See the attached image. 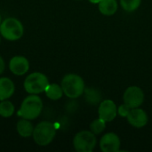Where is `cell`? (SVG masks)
<instances>
[{
	"label": "cell",
	"mask_w": 152,
	"mask_h": 152,
	"mask_svg": "<svg viewBox=\"0 0 152 152\" xmlns=\"http://www.w3.org/2000/svg\"><path fill=\"white\" fill-rule=\"evenodd\" d=\"M142 0H120L122 8L126 12H134L139 8Z\"/></svg>",
	"instance_id": "18"
},
{
	"label": "cell",
	"mask_w": 152,
	"mask_h": 152,
	"mask_svg": "<svg viewBox=\"0 0 152 152\" xmlns=\"http://www.w3.org/2000/svg\"><path fill=\"white\" fill-rule=\"evenodd\" d=\"M105 128H106V121H104L100 118L94 120L90 125V130L94 134H99L102 133L105 130Z\"/></svg>",
	"instance_id": "19"
},
{
	"label": "cell",
	"mask_w": 152,
	"mask_h": 152,
	"mask_svg": "<svg viewBox=\"0 0 152 152\" xmlns=\"http://www.w3.org/2000/svg\"><path fill=\"white\" fill-rule=\"evenodd\" d=\"M48 85L49 81L45 74L41 72H34L25 78L23 86L28 94H38L45 92Z\"/></svg>",
	"instance_id": "5"
},
{
	"label": "cell",
	"mask_w": 152,
	"mask_h": 152,
	"mask_svg": "<svg viewBox=\"0 0 152 152\" xmlns=\"http://www.w3.org/2000/svg\"><path fill=\"white\" fill-rule=\"evenodd\" d=\"M61 86L63 90V94L70 99H76L81 96L86 88L83 78L73 73L67 74L63 77Z\"/></svg>",
	"instance_id": "1"
},
{
	"label": "cell",
	"mask_w": 152,
	"mask_h": 152,
	"mask_svg": "<svg viewBox=\"0 0 152 152\" xmlns=\"http://www.w3.org/2000/svg\"><path fill=\"white\" fill-rule=\"evenodd\" d=\"M130 110H131V108H130L128 105H126V103H124V104L120 105V106L118 108V114L120 117L126 118L127 115L129 114Z\"/></svg>",
	"instance_id": "20"
},
{
	"label": "cell",
	"mask_w": 152,
	"mask_h": 152,
	"mask_svg": "<svg viewBox=\"0 0 152 152\" xmlns=\"http://www.w3.org/2000/svg\"><path fill=\"white\" fill-rule=\"evenodd\" d=\"M10 70L16 76H22L29 69V62L24 56H14L9 61Z\"/></svg>",
	"instance_id": "11"
},
{
	"label": "cell",
	"mask_w": 152,
	"mask_h": 152,
	"mask_svg": "<svg viewBox=\"0 0 152 152\" xmlns=\"http://www.w3.org/2000/svg\"><path fill=\"white\" fill-rule=\"evenodd\" d=\"M124 103L128 105L131 109L140 107L144 101L143 91L135 86H129L124 93L123 95Z\"/></svg>",
	"instance_id": "7"
},
{
	"label": "cell",
	"mask_w": 152,
	"mask_h": 152,
	"mask_svg": "<svg viewBox=\"0 0 152 152\" xmlns=\"http://www.w3.org/2000/svg\"><path fill=\"white\" fill-rule=\"evenodd\" d=\"M96 145L95 134L92 131H81L73 139L74 149L78 152H91Z\"/></svg>",
	"instance_id": "6"
},
{
	"label": "cell",
	"mask_w": 152,
	"mask_h": 152,
	"mask_svg": "<svg viewBox=\"0 0 152 152\" xmlns=\"http://www.w3.org/2000/svg\"><path fill=\"white\" fill-rule=\"evenodd\" d=\"M1 22H2V17H1V14H0V24H1Z\"/></svg>",
	"instance_id": "23"
},
{
	"label": "cell",
	"mask_w": 152,
	"mask_h": 152,
	"mask_svg": "<svg viewBox=\"0 0 152 152\" xmlns=\"http://www.w3.org/2000/svg\"><path fill=\"white\" fill-rule=\"evenodd\" d=\"M45 92L46 96L53 101H57L63 95V90L61 86L57 84H49Z\"/></svg>",
	"instance_id": "15"
},
{
	"label": "cell",
	"mask_w": 152,
	"mask_h": 152,
	"mask_svg": "<svg viewBox=\"0 0 152 152\" xmlns=\"http://www.w3.org/2000/svg\"><path fill=\"white\" fill-rule=\"evenodd\" d=\"M4 68H5L4 61V59L0 56V75L4 71Z\"/></svg>",
	"instance_id": "21"
},
{
	"label": "cell",
	"mask_w": 152,
	"mask_h": 152,
	"mask_svg": "<svg viewBox=\"0 0 152 152\" xmlns=\"http://www.w3.org/2000/svg\"><path fill=\"white\" fill-rule=\"evenodd\" d=\"M99 118L106 122H110L115 119L118 114V108L115 102L111 100H104L101 102L98 109Z\"/></svg>",
	"instance_id": "8"
},
{
	"label": "cell",
	"mask_w": 152,
	"mask_h": 152,
	"mask_svg": "<svg viewBox=\"0 0 152 152\" xmlns=\"http://www.w3.org/2000/svg\"><path fill=\"white\" fill-rule=\"evenodd\" d=\"M88 1L92 4H99L101 0H88Z\"/></svg>",
	"instance_id": "22"
},
{
	"label": "cell",
	"mask_w": 152,
	"mask_h": 152,
	"mask_svg": "<svg viewBox=\"0 0 152 152\" xmlns=\"http://www.w3.org/2000/svg\"><path fill=\"white\" fill-rule=\"evenodd\" d=\"M56 135L54 125L49 121H43L37 124L33 131V140L39 146H47L53 142Z\"/></svg>",
	"instance_id": "3"
},
{
	"label": "cell",
	"mask_w": 152,
	"mask_h": 152,
	"mask_svg": "<svg viewBox=\"0 0 152 152\" xmlns=\"http://www.w3.org/2000/svg\"><path fill=\"white\" fill-rule=\"evenodd\" d=\"M24 32L22 23L16 18L9 17L3 20L0 24L1 36L9 41L19 40Z\"/></svg>",
	"instance_id": "4"
},
{
	"label": "cell",
	"mask_w": 152,
	"mask_h": 152,
	"mask_svg": "<svg viewBox=\"0 0 152 152\" xmlns=\"http://www.w3.org/2000/svg\"><path fill=\"white\" fill-rule=\"evenodd\" d=\"M126 118H127L128 123L136 128H142L145 126L148 123L147 113L143 110L140 109L139 107L131 109Z\"/></svg>",
	"instance_id": "10"
},
{
	"label": "cell",
	"mask_w": 152,
	"mask_h": 152,
	"mask_svg": "<svg viewBox=\"0 0 152 152\" xmlns=\"http://www.w3.org/2000/svg\"><path fill=\"white\" fill-rule=\"evenodd\" d=\"M14 113V105L7 101L4 100L0 102V116L3 118H10Z\"/></svg>",
	"instance_id": "17"
},
{
	"label": "cell",
	"mask_w": 152,
	"mask_h": 152,
	"mask_svg": "<svg viewBox=\"0 0 152 152\" xmlns=\"http://www.w3.org/2000/svg\"><path fill=\"white\" fill-rule=\"evenodd\" d=\"M15 86L8 77H0V101L7 100L14 94Z\"/></svg>",
	"instance_id": "12"
},
{
	"label": "cell",
	"mask_w": 152,
	"mask_h": 152,
	"mask_svg": "<svg viewBox=\"0 0 152 152\" xmlns=\"http://www.w3.org/2000/svg\"><path fill=\"white\" fill-rule=\"evenodd\" d=\"M16 129H17L18 134L21 137L28 138V137L32 136L33 131H34V126L28 119L22 118L20 121H18L17 126H16Z\"/></svg>",
	"instance_id": "14"
},
{
	"label": "cell",
	"mask_w": 152,
	"mask_h": 152,
	"mask_svg": "<svg viewBox=\"0 0 152 152\" xmlns=\"http://www.w3.org/2000/svg\"><path fill=\"white\" fill-rule=\"evenodd\" d=\"M100 148L103 152L119 151L120 139L115 133H108L102 137Z\"/></svg>",
	"instance_id": "9"
},
{
	"label": "cell",
	"mask_w": 152,
	"mask_h": 152,
	"mask_svg": "<svg viewBox=\"0 0 152 152\" xmlns=\"http://www.w3.org/2000/svg\"><path fill=\"white\" fill-rule=\"evenodd\" d=\"M99 11L102 14L110 16L116 13L118 11L117 0H101L98 4Z\"/></svg>",
	"instance_id": "13"
},
{
	"label": "cell",
	"mask_w": 152,
	"mask_h": 152,
	"mask_svg": "<svg viewBox=\"0 0 152 152\" xmlns=\"http://www.w3.org/2000/svg\"><path fill=\"white\" fill-rule=\"evenodd\" d=\"M85 98L86 102L92 105H97L99 102H101V94L98 90L94 88H85Z\"/></svg>",
	"instance_id": "16"
},
{
	"label": "cell",
	"mask_w": 152,
	"mask_h": 152,
	"mask_svg": "<svg viewBox=\"0 0 152 152\" xmlns=\"http://www.w3.org/2000/svg\"><path fill=\"white\" fill-rule=\"evenodd\" d=\"M43 110V102L37 94H30L27 96L18 111V115L22 118L32 120L39 117Z\"/></svg>",
	"instance_id": "2"
}]
</instances>
